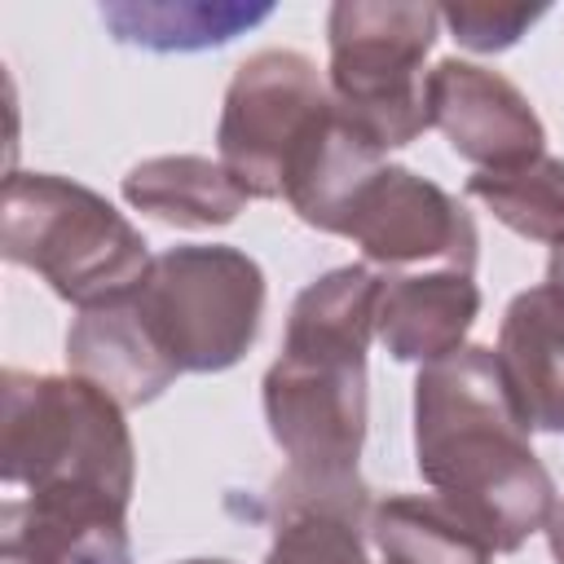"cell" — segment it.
I'll return each mask as SVG.
<instances>
[{"instance_id":"6da1fadb","label":"cell","mask_w":564,"mask_h":564,"mask_svg":"<svg viewBox=\"0 0 564 564\" xmlns=\"http://www.w3.org/2000/svg\"><path fill=\"white\" fill-rule=\"evenodd\" d=\"M4 564H132L137 449L123 405L79 375L4 370Z\"/></svg>"},{"instance_id":"7a4b0ae2","label":"cell","mask_w":564,"mask_h":564,"mask_svg":"<svg viewBox=\"0 0 564 564\" xmlns=\"http://www.w3.org/2000/svg\"><path fill=\"white\" fill-rule=\"evenodd\" d=\"M383 278L344 264L308 282L286 317L282 352L264 370V423L286 458L269 489L273 516L322 507L370 524V489L357 476L366 445V348L375 339Z\"/></svg>"},{"instance_id":"3957f363","label":"cell","mask_w":564,"mask_h":564,"mask_svg":"<svg viewBox=\"0 0 564 564\" xmlns=\"http://www.w3.org/2000/svg\"><path fill=\"white\" fill-rule=\"evenodd\" d=\"M498 352L463 344L414 379V467L489 546L520 551L555 511V485Z\"/></svg>"},{"instance_id":"277c9868","label":"cell","mask_w":564,"mask_h":564,"mask_svg":"<svg viewBox=\"0 0 564 564\" xmlns=\"http://www.w3.org/2000/svg\"><path fill=\"white\" fill-rule=\"evenodd\" d=\"M0 256L40 273L79 313L137 291L154 264L141 229L123 212L53 172H13L4 181Z\"/></svg>"},{"instance_id":"5b68a950","label":"cell","mask_w":564,"mask_h":564,"mask_svg":"<svg viewBox=\"0 0 564 564\" xmlns=\"http://www.w3.org/2000/svg\"><path fill=\"white\" fill-rule=\"evenodd\" d=\"M436 31L441 9L410 0H339L326 13L330 101L379 154L432 128L423 57Z\"/></svg>"},{"instance_id":"8992f818","label":"cell","mask_w":564,"mask_h":564,"mask_svg":"<svg viewBox=\"0 0 564 564\" xmlns=\"http://www.w3.org/2000/svg\"><path fill=\"white\" fill-rule=\"evenodd\" d=\"M132 304L181 375H216L247 357L264 317L260 264L225 242H194L154 256Z\"/></svg>"},{"instance_id":"52a82bcc","label":"cell","mask_w":564,"mask_h":564,"mask_svg":"<svg viewBox=\"0 0 564 564\" xmlns=\"http://www.w3.org/2000/svg\"><path fill=\"white\" fill-rule=\"evenodd\" d=\"M330 119L335 101L313 57L295 48H260L238 62L225 88L216 150L247 198H286L291 176L304 167Z\"/></svg>"},{"instance_id":"ba28073f","label":"cell","mask_w":564,"mask_h":564,"mask_svg":"<svg viewBox=\"0 0 564 564\" xmlns=\"http://www.w3.org/2000/svg\"><path fill=\"white\" fill-rule=\"evenodd\" d=\"M339 238H352L370 264L410 269L441 264L471 273L476 264V225L458 198L436 181L414 176L410 167L383 163L344 207Z\"/></svg>"},{"instance_id":"9c48e42d","label":"cell","mask_w":564,"mask_h":564,"mask_svg":"<svg viewBox=\"0 0 564 564\" xmlns=\"http://www.w3.org/2000/svg\"><path fill=\"white\" fill-rule=\"evenodd\" d=\"M427 119L445 132L449 150L480 172L520 167L546 145V128L529 97L498 70L458 57L427 70Z\"/></svg>"},{"instance_id":"30bf717a","label":"cell","mask_w":564,"mask_h":564,"mask_svg":"<svg viewBox=\"0 0 564 564\" xmlns=\"http://www.w3.org/2000/svg\"><path fill=\"white\" fill-rule=\"evenodd\" d=\"M480 313V286L458 269L388 273L379 286L375 335L397 361L432 366L467 344Z\"/></svg>"},{"instance_id":"8fae6325","label":"cell","mask_w":564,"mask_h":564,"mask_svg":"<svg viewBox=\"0 0 564 564\" xmlns=\"http://www.w3.org/2000/svg\"><path fill=\"white\" fill-rule=\"evenodd\" d=\"M502 379L533 432H564V282L520 291L498 326Z\"/></svg>"},{"instance_id":"7c38bea8","label":"cell","mask_w":564,"mask_h":564,"mask_svg":"<svg viewBox=\"0 0 564 564\" xmlns=\"http://www.w3.org/2000/svg\"><path fill=\"white\" fill-rule=\"evenodd\" d=\"M66 361H70V375L97 383L123 410L128 405H150L181 375L163 357L154 335L145 330L141 313L132 304V291L110 300V304L84 308L70 322V330H66Z\"/></svg>"},{"instance_id":"4fadbf2b","label":"cell","mask_w":564,"mask_h":564,"mask_svg":"<svg viewBox=\"0 0 564 564\" xmlns=\"http://www.w3.org/2000/svg\"><path fill=\"white\" fill-rule=\"evenodd\" d=\"M123 198L128 207L176 225V229H216L238 220V212L247 207L242 185L225 172L220 159L207 154H159L145 159L137 167H128L123 176Z\"/></svg>"},{"instance_id":"5bb4252c","label":"cell","mask_w":564,"mask_h":564,"mask_svg":"<svg viewBox=\"0 0 564 564\" xmlns=\"http://www.w3.org/2000/svg\"><path fill=\"white\" fill-rule=\"evenodd\" d=\"M273 4H242V0H123L101 4V22L115 31L119 44H137L150 53H198L220 48L234 35L264 22Z\"/></svg>"},{"instance_id":"9a60e30c","label":"cell","mask_w":564,"mask_h":564,"mask_svg":"<svg viewBox=\"0 0 564 564\" xmlns=\"http://www.w3.org/2000/svg\"><path fill=\"white\" fill-rule=\"evenodd\" d=\"M383 564H489L494 546L436 494H388L366 524Z\"/></svg>"},{"instance_id":"2e32d148","label":"cell","mask_w":564,"mask_h":564,"mask_svg":"<svg viewBox=\"0 0 564 564\" xmlns=\"http://www.w3.org/2000/svg\"><path fill=\"white\" fill-rule=\"evenodd\" d=\"M467 198H476L511 234L560 247L564 242V159L538 154L520 167L467 176Z\"/></svg>"},{"instance_id":"e0dca14e","label":"cell","mask_w":564,"mask_h":564,"mask_svg":"<svg viewBox=\"0 0 564 564\" xmlns=\"http://www.w3.org/2000/svg\"><path fill=\"white\" fill-rule=\"evenodd\" d=\"M357 520L322 507L273 516V546L264 564H370Z\"/></svg>"},{"instance_id":"ac0fdd59","label":"cell","mask_w":564,"mask_h":564,"mask_svg":"<svg viewBox=\"0 0 564 564\" xmlns=\"http://www.w3.org/2000/svg\"><path fill=\"white\" fill-rule=\"evenodd\" d=\"M546 9L542 4H445L441 22L454 31V40L471 53H502L511 48Z\"/></svg>"},{"instance_id":"d6986e66","label":"cell","mask_w":564,"mask_h":564,"mask_svg":"<svg viewBox=\"0 0 564 564\" xmlns=\"http://www.w3.org/2000/svg\"><path fill=\"white\" fill-rule=\"evenodd\" d=\"M546 546H551V560L564 564V502H555V511L546 520Z\"/></svg>"},{"instance_id":"ffe728a7","label":"cell","mask_w":564,"mask_h":564,"mask_svg":"<svg viewBox=\"0 0 564 564\" xmlns=\"http://www.w3.org/2000/svg\"><path fill=\"white\" fill-rule=\"evenodd\" d=\"M546 282H564V242L551 247V264H546Z\"/></svg>"},{"instance_id":"44dd1931","label":"cell","mask_w":564,"mask_h":564,"mask_svg":"<svg viewBox=\"0 0 564 564\" xmlns=\"http://www.w3.org/2000/svg\"><path fill=\"white\" fill-rule=\"evenodd\" d=\"M181 564H229V560H181Z\"/></svg>"}]
</instances>
